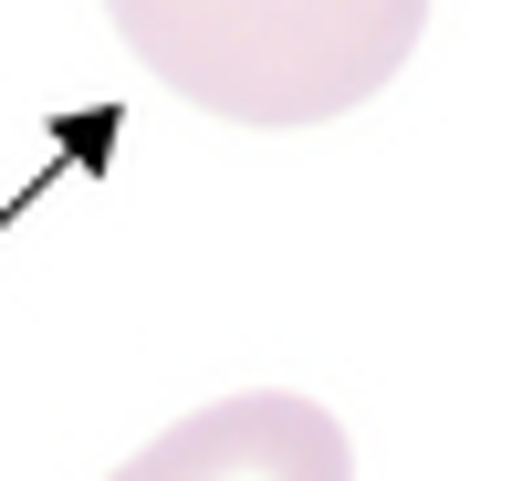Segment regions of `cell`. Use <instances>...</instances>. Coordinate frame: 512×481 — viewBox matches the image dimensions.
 I'll use <instances>...</instances> for the list:
<instances>
[{"label": "cell", "mask_w": 512, "mask_h": 481, "mask_svg": "<svg viewBox=\"0 0 512 481\" xmlns=\"http://www.w3.org/2000/svg\"><path fill=\"white\" fill-rule=\"evenodd\" d=\"M126 53L220 126H324L398 84L429 0H105Z\"/></svg>", "instance_id": "cell-1"}, {"label": "cell", "mask_w": 512, "mask_h": 481, "mask_svg": "<svg viewBox=\"0 0 512 481\" xmlns=\"http://www.w3.org/2000/svg\"><path fill=\"white\" fill-rule=\"evenodd\" d=\"M105 481H356V450H345L335 408L283 398V387H241V398H209L178 429H157Z\"/></svg>", "instance_id": "cell-2"}]
</instances>
